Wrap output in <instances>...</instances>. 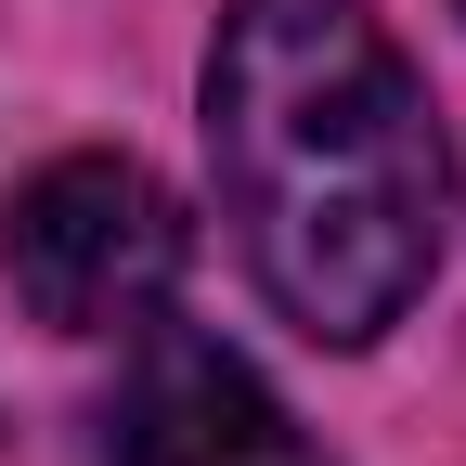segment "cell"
I'll use <instances>...</instances> for the list:
<instances>
[{"mask_svg":"<svg viewBox=\"0 0 466 466\" xmlns=\"http://www.w3.org/2000/svg\"><path fill=\"white\" fill-rule=\"evenodd\" d=\"M208 156L272 311L363 350L453 247V143L363 0H233L208 39Z\"/></svg>","mask_w":466,"mask_h":466,"instance_id":"obj_1","label":"cell"},{"mask_svg":"<svg viewBox=\"0 0 466 466\" xmlns=\"http://www.w3.org/2000/svg\"><path fill=\"white\" fill-rule=\"evenodd\" d=\"M116 466H324V441L272 401V376L220 337H156L116 401Z\"/></svg>","mask_w":466,"mask_h":466,"instance_id":"obj_3","label":"cell"},{"mask_svg":"<svg viewBox=\"0 0 466 466\" xmlns=\"http://www.w3.org/2000/svg\"><path fill=\"white\" fill-rule=\"evenodd\" d=\"M0 272L52 337H143L195 272V220L143 156H52L0 220Z\"/></svg>","mask_w":466,"mask_h":466,"instance_id":"obj_2","label":"cell"}]
</instances>
